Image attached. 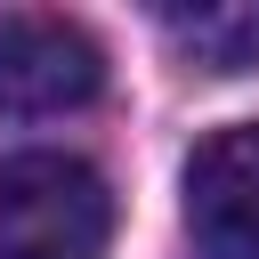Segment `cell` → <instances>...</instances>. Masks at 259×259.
I'll use <instances>...</instances> for the list:
<instances>
[{
  "label": "cell",
  "instance_id": "6da1fadb",
  "mask_svg": "<svg viewBox=\"0 0 259 259\" xmlns=\"http://www.w3.org/2000/svg\"><path fill=\"white\" fill-rule=\"evenodd\" d=\"M113 194L81 154L0 162V259H105Z\"/></svg>",
  "mask_w": 259,
  "mask_h": 259
},
{
  "label": "cell",
  "instance_id": "7a4b0ae2",
  "mask_svg": "<svg viewBox=\"0 0 259 259\" xmlns=\"http://www.w3.org/2000/svg\"><path fill=\"white\" fill-rule=\"evenodd\" d=\"M105 81V57L81 24L8 8L0 16V113H73Z\"/></svg>",
  "mask_w": 259,
  "mask_h": 259
},
{
  "label": "cell",
  "instance_id": "3957f363",
  "mask_svg": "<svg viewBox=\"0 0 259 259\" xmlns=\"http://www.w3.org/2000/svg\"><path fill=\"white\" fill-rule=\"evenodd\" d=\"M186 235L202 259H259V121L210 130L186 162Z\"/></svg>",
  "mask_w": 259,
  "mask_h": 259
},
{
  "label": "cell",
  "instance_id": "277c9868",
  "mask_svg": "<svg viewBox=\"0 0 259 259\" xmlns=\"http://www.w3.org/2000/svg\"><path fill=\"white\" fill-rule=\"evenodd\" d=\"M162 32L210 65V73H243L259 65V0H210V8H162Z\"/></svg>",
  "mask_w": 259,
  "mask_h": 259
}]
</instances>
